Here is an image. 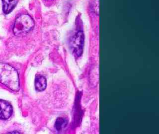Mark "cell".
<instances>
[{"instance_id": "1", "label": "cell", "mask_w": 159, "mask_h": 134, "mask_svg": "<svg viewBox=\"0 0 159 134\" xmlns=\"http://www.w3.org/2000/svg\"><path fill=\"white\" fill-rule=\"evenodd\" d=\"M0 83L12 91H19L20 79L16 69L7 64L0 63Z\"/></svg>"}, {"instance_id": "2", "label": "cell", "mask_w": 159, "mask_h": 134, "mask_svg": "<svg viewBox=\"0 0 159 134\" xmlns=\"http://www.w3.org/2000/svg\"><path fill=\"white\" fill-rule=\"evenodd\" d=\"M34 25L32 17L27 14H22L16 18L13 27V32L16 36L23 35L30 31Z\"/></svg>"}, {"instance_id": "3", "label": "cell", "mask_w": 159, "mask_h": 134, "mask_svg": "<svg viewBox=\"0 0 159 134\" xmlns=\"http://www.w3.org/2000/svg\"><path fill=\"white\" fill-rule=\"evenodd\" d=\"M84 43V34L83 31L79 30L72 36L70 45L75 56L79 57L82 55Z\"/></svg>"}, {"instance_id": "4", "label": "cell", "mask_w": 159, "mask_h": 134, "mask_svg": "<svg viewBox=\"0 0 159 134\" xmlns=\"http://www.w3.org/2000/svg\"><path fill=\"white\" fill-rule=\"evenodd\" d=\"M12 113V108L11 105L6 101L0 100V119H9Z\"/></svg>"}, {"instance_id": "5", "label": "cell", "mask_w": 159, "mask_h": 134, "mask_svg": "<svg viewBox=\"0 0 159 134\" xmlns=\"http://www.w3.org/2000/svg\"><path fill=\"white\" fill-rule=\"evenodd\" d=\"M2 10L5 14H8L14 10L18 2V0H2Z\"/></svg>"}, {"instance_id": "6", "label": "cell", "mask_w": 159, "mask_h": 134, "mask_svg": "<svg viewBox=\"0 0 159 134\" xmlns=\"http://www.w3.org/2000/svg\"><path fill=\"white\" fill-rule=\"evenodd\" d=\"M46 79L42 76H36L35 79V87L38 92L44 91L46 87Z\"/></svg>"}, {"instance_id": "7", "label": "cell", "mask_w": 159, "mask_h": 134, "mask_svg": "<svg viewBox=\"0 0 159 134\" xmlns=\"http://www.w3.org/2000/svg\"><path fill=\"white\" fill-rule=\"evenodd\" d=\"M68 121L66 119L62 117H59L56 119L55 127L57 131H61L67 126Z\"/></svg>"}, {"instance_id": "8", "label": "cell", "mask_w": 159, "mask_h": 134, "mask_svg": "<svg viewBox=\"0 0 159 134\" xmlns=\"http://www.w3.org/2000/svg\"><path fill=\"white\" fill-rule=\"evenodd\" d=\"M91 9L93 11V12H99V1L98 0H93L91 2Z\"/></svg>"}]
</instances>
